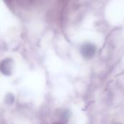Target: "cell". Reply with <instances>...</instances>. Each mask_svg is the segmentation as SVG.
Wrapping results in <instances>:
<instances>
[{
    "label": "cell",
    "instance_id": "cell-4",
    "mask_svg": "<svg viewBox=\"0 0 124 124\" xmlns=\"http://www.w3.org/2000/svg\"></svg>",
    "mask_w": 124,
    "mask_h": 124
},
{
    "label": "cell",
    "instance_id": "cell-2",
    "mask_svg": "<svg viewBox=\"0 0 124 124\" xmlns=\"http://www.w3.org/2000/svg\"><path fill=\"white\" fill-rule=\"evenodd\" d=\"M0 72L5 76H10L12 73V60L6 58L0 62Z\"/></svg>",
    "mask_w": 124,
    "mask_h": 124
},
{
    "label": "cell",
    "instance_id": "cell-3",
    "mask_svg": "<svg viewBox=\"0 0 124 124\" xmlns=\"http://www.w3.org/2000/svg\"><path fill=\"white\" fill-rule=\"evenodd\" d=\"M15 102V97L12 94H8L5 97V102L8 105H12Z\"/></svg>",
    "mask_w": 124,
    "mask_h": 124
},
{
    "label": "cell",
    "instance_id": "cell-1",
    "mask_svg": "<svg viewBox=\"0 0 124 124\" xmlns=\"http://www.w3.org/2000/svg\"><path fill=\"white\" fill-rule=\"evenodd\" d=\"M96 46L92 43H86L81 48V53L85 58H92L96 53Z\"/></svg>",
    "mask_w": 124,
    "mask_h": 124
}]
</instances>
